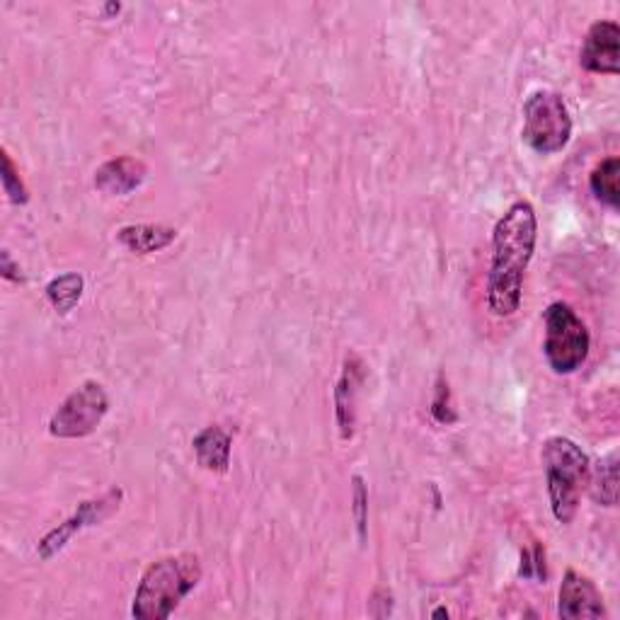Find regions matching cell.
Returning a JSON list of instances; mask_svg holds the SVG:
<instances>
[{
	"mask_svg": "<svg viewBox=\"0 0 620 620\" xmlns=\"http://www.w3.org/2000/svg\"><path fill=\"white\" fill-rule=\"evenodd\" d=\"M83 289H85L83 277L76 272H68L47 284V298L56 308V313L68 315L80 303V298H83Z\"/></svg>",
	"mask_w": 620,
	"mask_h": 620,
	"instance_id": "16",
	"label": "cell"
},
{
	"mask_svg": "<svg viewBox=\"0 0 620 620\" xmlns=\"http://www.w3.org/2000/svg\"><path fill=\"white\" fill-rule=\"evenodd\" d=\"M202 562L197 555L182 553L160 558L146 567L134 594L131 616L136 620H165L199 587Z\"/></svg>",
	"mask_w": 620,
	"mask_h": 620,
	"instance_id": "2",
	"label": "cell"
},
{
	"mask_svg": "<svg viewBox=\"0 0 620 620\" xmlns=\"http://www.w3.org/2000/svg\"><path fill=\"white\" fill-rule=\"evenodd\" d=\"M386 601H393V594H390V592L383 589V587H378V589L371 594V604H386ZM390 611H393V606L383 608V611H374V616H376V618H383V613L390 616Z\"/></svg>",
	"mask_w": 620,
	"mask_h": 620,
	"instance_id": "22",
	"label": "cell"
},
{
	"mask_svg": "<svg viewBox=\"0 0 620 620\" xmlns=\"http://www.w3.org/2000/svg\"><path fill=\"white\" fill-rule=\"evenodd\" d=\"M546 340L543 354L550 364V369L560 376H570L589 357L592 335L584 320L574 313L570 303L555 301L546 308Z\"/></svg>",
	"mask_w": 620,
	"mask_h": 620,
	"instance_id": "5",
	"label": "cell"
},
{
	"mask_svg": "<svg viewBox=\"0 0 620 620\" xmlns=\"http://www.w3.org/2000/svg\"><path fill=\"white\" fill-rule=\"evenodd\" d=\"M366 378V366L359 354H347L340 381L335 386V420L342 441H349L357 429V400Z\"/></svg>",
	"mask_w": 620,
	"mask_h": 620,
	"instance_id": "10",
	"label": "cell"
},
{
	"mask_svg": "<svg viewBox=\"0 0 620 620\" xmlns=\"http://www.w3.org/2000/svg\"><path fill=\"white\" fill-rule=\"evenodd\" d=\"M558 616L562 620L606 618V606L599 587L577 570H567L558 592Z\"/></svg>",
	"mask_w": 620,
	"mask_h": 620,
	"instance_id": "9",
	"label": "cell"
},
{
	"mask_svg": "<svg viewBox=\"0 0 620 620\" xmlns=\"http://www.w3.org/2000/svg\"><path fill=\"white\" fill-rule=\"evenodd\" d=\"M434 618H449V611H446V608H436V611L432 613Z\"/></svg>",
	"mask_w": 620,
	"mask_h": 620,
	"instance_id": "23",
	"label": "cell"
},
{
	"mask_svg": "<svg viewBox=\"0 0 620 620\" xmlns=\"http://www.w3.org/2000/svg\"><path fill=\"white\" fill-rule=\"evenodd\" d=\"M519 574L526 579H538L546 582L548 579V570H546V548L543 546H533V550H524L521 553V567Z\"/></svg>",
	"mask_w": 620,
	"mask_h": 620,
	"instance_id": "20",
	"label": "cell"
},
{
	"mask_svg": "<svg viewBox=\"0 0 620 620\" xmlns=\"http://www.w3.org/2000/svg\"><path fill=\"white\" fill-rule=\"evenodd\" d=\"M148 168L143 160L131 156L112 158L95 170V187L107 197H126L143 185Z\"/></svg>",
	"mask_w": 620,
	"mask_h": 620,
	"instance_id": "11",
	"label": "cell"
},
{
	"mask_svg": "<svg viewBox=\"0 0 620 620\" xmlns=\"http://www.w3.org/2000/svg\"><path fill=\"white\" fill-rule=\"evenodd\" d=\"M541 463L548 485L550 509L558 524H572L589 478V456L567 436H550L543 444Z\"/></svg>",
	"mask_w": 620,
	"mask_h": 620,
	"instance_id": "3",
	"label": "cell"
},
{
	"mask_svg": "<svg viewBox=\"0 0 620 620\" xmlns=\"http://www.w3.org/2000/svg\"><path fill=\"white\" fill-rule=\"evenodd\" d=\"M618 180H620V158L618 156L604 158L601 163L594 168L592 177H589V187L594 192V197L601 204L611 206V209H620Z\"/></svg>",
	"mask_w": 620,
	"mask_h": 620,
	"instance_id": "15",
	"label": "cell"
},
{
	"mask_svg": "<svg viewBox=\"0 0 620 620\" xmlns=\"http://www.w3.org/2000/svg\"><path fill=\"white\" fill-rule=\"evenodd\" d=\"M119 243L134 255H153L177 240V228L163 223H131L117 231Z\"/></svg>",
	"mask_w": 620,
	"mask_h": 620,
	"instance_id": "13",
	"label": "cell"
},
{
	"mask_svg": "<svg viewBox=\"0 0 620 620\" xmlns=\"http://www.w3.org/2000/svg\"><path fill=\"white\" fill-rule=\"evenodd\" d=\"M589 495L601 507H616L618 502V453L604 456L594 468L589 466Z\"/></svg>",
	"mask_w": 620,
	"mask_h": 620,
	"instance_id": "14",
	"label": "cell"
},
{
	"mask_svg": "<svg viewBox=\"0 0 620 620\" xmlns=\"http://www.w3.org/2000/svg\"><path fill=\"white\" fill-rule=\"evenodd\" d=\"M521 139L541 156L560 153L572 139V117L565 97L558 90H533L524 102Z\"/></svg>",
	"mask_w": 620,
	"mask_h": 620,
	"instance_id": "4",
	"label": "cell"
},
{
	"mask_svg": "<svg viewBox=\"0 0 620 620\" xmlns=\"http://www.w3.org/2000/svg\"><path fill=\"white\" fill-rule=\"evenodd\" d=\"M538 216L531 202H514L492 231L487 308L495 318H512L521 306L524 277L533 260Z\"/></svg>",
	"mask_w": 620,
	"mask_h": 620,
	"instance_id": "1",
	"label": "cell"
},
{
	"mask_svg": "<svg viewBox=\"0 0 620 620\" xmlns=\"http://www.w3.org/2000/svg\"><path fill=\"white\" fill-rule=\"evenodd\" d=\"M122 497H124V492L119 487H112L102 497L88 500L80 504L73 516H68L64 524L51 528V531L42 538L37 546V555L42 560H51L56 553H61V550L68 546V541H71L76 533L83 531V528L97 526L105 519H110V516L119 509Z\"/></svg>",
	"mask_w": 620,
	"mask_h": 620,
	"instance_id": "7",
	"label": "cell"
},
{
	"mask_svg": "<svg viewBox=\"0 0 620 620\" xmlns=\"http://www.w3.org/2000/svg\"><path fill=\"white\" fill-rule=\"evenodd\" d=\"M354 485V495H352V512H354V521H357V533L359 541H366V521H369V492H366V482L361 475L352 478Z\"/></svg>",
	"mask_w": 620,
	"mask_h": 620,
	"instance_id": "19",
	"label": "cell"
},
{
	"mask_svg": "<svg viewBox=\"0 0 620 620\" xmlns=\"http://www.w3.org/2000/svg\"><path fill=\"white\" fill-rule=\"evenodd\" d=\"M192 446L194 456H197V463L204 470L218 475L228 473V468H231V434L211 424V427H204L194 436Z\"/></svg>",
	"mask_w": 620,
	"mask_h": 620,
	"instance_id": "12",
	"label": "cell"
},
{
	"mask_svg": "<svg viewBox=\"0 0 620 620\" xmlns=\"http://www.w3.org/2000/svg\"><path fill=\"white\" fill-rule=\"evenodd\" d=\"M579 66L589 73H620V27L613 20H599L589 27L579 51Z\"/></svg>",
	"mask_w": 620,
	"mask_h": 620,
	"instance_id": "8",
	"label": "cell"
},
{
	"mask_svg": "<svg viewBox=\"0 0 620 620\" xmlns=\"http://www.w3.org/2000/svg\"><path fill=\"white\" fill-rule=\"evenodd\" d=\"M0 160H3V168H0V182H3V192L8 194L10 204L15 206H25L30 202V192L25 187V182H22L20 172L13 163V158L3 148V153H0Z\"/></svg>",
	"mask_w": 620,
	"mask_h": 620,
	"instance_id": "17",
	"label": "cell"
},
{
	"mask_svg": "<svg viewBox=\"0 0 620 620\" xmlns=\"http://www.w3.org/2000/svg\"><path fill=\"white\" fill-rule=\"evenodd\" d=\"M110 412V395L102 383H80L49 420V434L56 439H83L93 434Z\"/></svg>",
	"mask_w": 620,
	"mask_h": 620,
	"instance_id": "6",
	"label": "cell"
},
{
	"mask_svg": "<svg viewBox=\"0 0 620 620\" xmlns=\"http://www.w3.org/2000/svg\"><path fill=\"white\" fill-rule=\"evenodd\" d=\"M0 274H3V279H8V282H22L20 267L13 262V255H10V250L0 252Z\"/></svg>",
	"mask_w": 620,
	"mask_h": 620,
	"instance_id": "21",
	"label": "cell"
},
{
	"mask_svg": "<svg viewBox=\"0 0 620 620\" xmlns=\"http://www.w3.org/2000/svg\"><path fill=\"white\" fill-rule=\"evenodd\" d=\"M432 417L439 424H453L458 420L456 410H453V400H451V388L449 383H446L444 376H439V381H436L434 400H432Z\"/></svg>",
	"mask_w": 620,
	"mask_h": 620,
	"instance_id": "18",
	"label": "cell"
}]
</instances>
